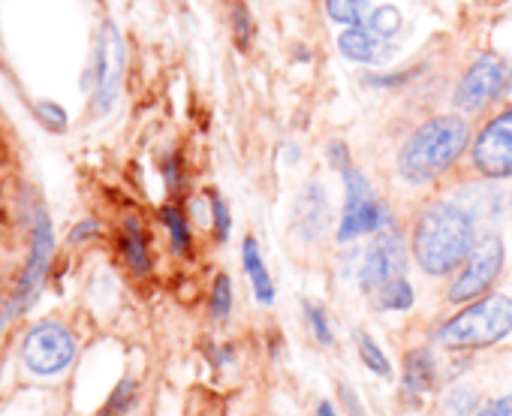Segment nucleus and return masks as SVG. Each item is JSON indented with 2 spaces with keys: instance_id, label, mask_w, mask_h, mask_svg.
Masks as SVG:
<instances>
[{
  "instance_id": "obj_28",
  "label": "nucleus",
  "mask_w": 512,
  "mask_h": 416,
  "mask_svg": "<svg viewBox=\"0 0 512 416\" xmlns=\"http://www.w3.org/2000/svg\"><path fill=\"white\" fill-rule=\"evenodd\" d=\"M34 112H37V118L49 127V130H67V109L64 106H58L55 100H40L37 106H34Z\"/></svg>"
},
{
  "instance_id": "obj_12",
  "label": "nucleus",
  "mask_w": 512,
  "mask_h": 416,
  "mask_svg": "<svg viewBox=\"0 0 512 416\" xmlns=\"http://www.w3.org/2000/svg\"><path fill=\"white\" fill-rule=\"evenodd\" d=\"M335 46H338V52H341L344 61L359 64V67H380V64L392 61L395 52H398V46H395L392 40L377 37V34H374L371 28H365V25L344 28V31L338 34Z\"/></svg>"
},
{
  "instance_id": "obj_24",
  "label": "nucleus",
  "mask_w": 512,
  "mask_h": 416,
  "mask_svg": "<svg viewBox=\"0 0 512 416\" xmlns=\"http://www.w3.org/2000/svg\"><path fill=\"white\" fill-rule=\"evenodd\" d=\"M229 25H232V40L238 49H247L256 37V25H253V16L247 10L244 0H232L229 4Z\"/></svg>"
},
{
  "instance_id": "obj_4",
  "label": "nucleus",
  "mask_w": 512,
  "mask_h": 416,
  "mask_svg": "<svg viewBox=\"0 0 512 416\" xmlns=\"http://www.w3.org/2000/svg\"><path fill=\"white\" fill-rule=\"evenodd\" d=\"M341 181H344V208H341V221L335 230L338 245H350L356 239L377 236V233L395 227L392 208L377 196L371 178L362 169H356V166L344 169Z\"/></svg>"
},
{
  "instance_id": "obj_1",
  "label": "nucleus",
  "mask_w": 512,
  "mask_h": 416,
  "mask_svg": "<svg viewBox=\"0 0 512 416\" xmlns=\"http://www.w3.org/2000/svg\"><path fill=\"white\" fill-rule=\"evenodd\" d=\"M479 242V218L473 208L455 199H431L413 221L410 254L422 275L428 278H452L473 245Z\"/></svg>"
},
{
  "instance_id": "obj_26",
  "label": "nucleus",
  "mask_w": 512,
  "mask_h": 416,
  "mask_svg": "<svg viewBox=\"0 0 512 416\" xmlns=\"http://www.w3.org/2000/svg\"><path fill=\"white\" fill-rule=\"evenodd\" d=\"M208 208H211V233L220 245L229 242L232 236V212H229V205L220 193H211L208 196Z\"/></svg>"
},
{
  "instance_id": "obj_23",
  "label": "nucleus",
  "mask_w": 512,
  "mask_h": 416,
  "mask_svg": "<svg viewBox=\"0 0 512 416\" xmlns=\"http://www.w3.org/2000/svg\"><path fill=\"white\" fill-rule=\"evenodd\" d=\"M232 302H235V293H232V281L229 275H217L214 284H211V293H208V314L214 323H226L229 314H232Z\"/></svg>"
},
{
  "instance_id": "obj_16",
  "label": "nucleus",
  "mask_w": 512,
  "mask_h": 416,
  "mask_svg": "<svg viewBox=\"0 0 512 416\" xmlns=\"http://www.w3.org/2000/svg\"><path fill=\"white\" fill-rule=\"evenodd\" d=\"M121 254L124 263L133 275L145 278L151 275V248H148V233L142 227V221L136 215L124 218V230H121Z\"/></svg>"
},
{
  "instance_id": "obj_31",
  "label": "nucleus",
  "mask_w": 512,
  "mask_h": 416,
  "mask_svg": "<svg viewBox=\"0 0 512 416\" xmlns=\"http://www.w3.org/2000/svg\"><path fill=\"white\" fill-rule=\"evenodd\" d=\"M97 236H100V224H97L94 218H85V221H79V224L73 227L70 242H73V245H85V242H91V239H97Z\"/></svg>"
},
{
  "instance_id": "obj_7",
  "label": "nucleus",
  "mask_w": 512,
  "mask_h": 416,
  "mask_svg": "<svg viewBox=\"0 0 512 416\" xmlns=\"http://www.w3.org/2000/svg\"><path fill=\"white\" fill-rule=\"evenodd\" d=\"M503 266H506V245H503L500 233L479 236V242L473 245L464 266L452 275V284L446 290V302L461 308V305L491 293L503 275Z\"/></svg>"
},
{
  "instance_id": "obj_29",
  "label": "nucleus",
  "mask_w": 512,
  "mask_h": 416,
  "mask_svg": "<svg viewBox=\"0 0 512 416\" xmlns=\"http://www.w3.org/2000/svg\"><path fill=\"white\" fill-rule=\"evenodd\" d=\"M473 416H512V392H503V395L482 401Z\"/></svg>"
},
{
  "instance_id": "obj_2",
  "label": "nucleus",
  "mask_w": 512,
  "mask_h": 416,
  "mask_svg": "<svg viewBox=\"0 0 512 416\" xmlns=\"http://www.w3.org/2000/svg\"><path fill=\"white\" fill-rule=\"evenodd\" d=\"M470 139L467 115H431L404 136L395 154V172L410 187H428L470 151Z\"/></svg>"
},
{
  "instance_id": "obj_3",
  "label": "nucleus",
  "mask_w": 512,
  "mask_h": 416,
  "mask_svg": "<svg viewBox=\"0 0 512 416\" xmlns=\"http://www.w3.org/2000/svg\"><path fill=\"white\" fill-rule=\"evenodd\" d=\"M509 335H512V296L485 293L461 305L437 329V344L446 350H485Z\"/></svg>"
},
{
  "instance_id": "obj_5",
  "label": "nucleus",
  "mask_w": 512,
  "mask_h": 416,
  "mask_svg": "<svg viewBox=\"0 0 512 416\" xmlns=\"http://www.w3.org/2000/svg\"><path fill=\"white\" fill-rule=\"evenodd\" d=\"M512 91V61L497 52H479L458 76L449 103L458 115H479Z\"/></svg>"
},
{
  "instance_id": "obj_27",
  "label": "nucleus",
  "mask_w": 512,
  "mask_h": 416,
  "mask_svg": "<svg viewBox=\"0 0 512 416\" xmlns=\"http://www.w3.org/2000/svg\"><path fill=\"white\" fill-rule=\"evenodd\" d=\"M136 395H139V383H136L133 377H124V380L115 386L112 398L106 401L103 416H124V413L136 404Z\"/></svg>"
},
{
  "instance_id": "obj_22",
  "label": "nucleus",
  "mask_w": 512,
  "mask_h": 416,
  "mask_svg": "<svg viewBox=\"0 0 512 416\" xmlns=\"http://www.w3.org/2000/svg\"><path fill=\"white\" fill-rule=\"evenodd\" d=\"M368 13H371V0H326V16L344 28L365 25Z\"/></svg>"
},
{
  "instance_id": "obj_6",
  "label": "nucleus",
  "mask_w": 512,
  "mask_h": 416,
  "mask_svg": "<svg viewBox=\"0 0 512 416\" xmlns=\"http://www.w3.org/2000/svg\"><path fill=\"white\" fill-rule=\"evenodd\" d=\"M79 356V341L73 329L61 320H40L22 338V365L34 377H61L73 368Z\"/></svg>"
},
{
  "instance_id": "obj_34",
  "label": "nucleus",
  "mask_w": 512,
  "mask_h": 416,
  "mask_svg": "<svg viewBox=\"0 0 512 416\" xmlns=\"http://www.w3.org/2000/svg\"><path fill=\"white\" fill-rule=\"evenodd\" d=\"M16 317H19V311H16V305H13V299H4V302H0V332H4Z\"/></svg>"
},
{
  "instance_id": "obj_32",
  "label": "nucleus",
  "mask_w": 512,
  "mask_h": 416,
  "mask_svg": "<svg viewBox=\"0 0 512 416\" xmlns=\"http://www.w3.org/2000/svg\"><path fill=\"white\" fill-rule=\"evenodd\" d=\"M338 392H341V404H344L347 416H365V410H362V404H359V395H356V389H353L350 383H341Z\"/></svg>"
},
{
  "instance_id": "obj_20",
  "label": "nucleus",
  "mask_w": 512,
  "mask_h": 416,
  "mask_svg": "<svg viewBox=\"0 0 512 416\" xmlns=\"http://www.w3.org/2000/svg\"><path fill=\"white\" fill-rule=\"evenodd\" d=\"M353 344H356V353H359V359H362V365L371 371V374H377L380 380H389L395 371H392V362H389V356H386V350L374 341V335H368L365 329H356L353 332Z\"/></svg>"
},
{
  "instance_id": "obj_15",
  "label": "nucleus",
  "mask_w": 512,
  "mask_h": 416,
  "mask_svg": "<svg viewBox=\"0 0 512 416\" xmlns=\"http://www.w3.org/2000/svg\"><path fill=\"white\" fill-rule=\"evenodd\" d=\"M241 269L250 281V290H253V299L256 305L263 308H272L275 299H278V290H275V281H272V272L263 260V251H260V242L253 236H247L241 242Z\"/></svg>"
},
{
  "instance_id": "obj_35",
  "label": "nucleus",
  "mask_w": 512,
  "mask_h": 416,
  "mask_svg": "<svg viewBox=\"0 0 512 416\" xmlns=\"http://www.w3.org/2000/svg\"><path fill=\"white\" fill-rule=\"evenodd\" d=\"M317 416H341V413H338V407L326 398V401L317 404Z\"/></svg>"
},
{
  "instance_id": "obj_13",
  "label": "nucleus",
  "mask_w": 512,
  "mask_h": 416,
  "mask_svg": "<svg viewBox=\"0 0 512 416\" xmlns=\"http://www.w3.org/2000/svg\"><path fill=\"white\" fill-rule=\"evenodd\" d=\"M329 196H326V187L320 181H308L296 199V215H293V227H296V236L302 242H320L323 230L329 227Z\"/></svg>"
},
{
  "instance_id": "obj_18",
  "label": "nucleus",
  "mask_w": 512,
  "mask_h": 416,
  "mask_svg": "<svg viewBox=\"0 0 512 416\" xmlns=\"http://www.w3.org/2000/svg\"><path fill=\"white\" fill-rule=\"evenodd\" d=\"M374 308L377 311H386V314H404L416 305V287L410 284V278H395L389 281L383 290H377L374 296Z\"/></svg>"
},
{
  "instance_id": "obj_14",
  "label": "nucleus",
  "mask_w": 512,
  "mask_h": 416,
  "mask_svg": "<svg viewBox=\"0 0 512 416\" xmlns=\"http://www.w3.org/2000/svg\"><path fill=\"white\" fill-rule=\"evenodd\" d=\"M437 386V356L431 347H416L404 356L401 368V398L407 404H422V398Z\"/></svg>"
},
{
  "instance_id": "obj_17",
  "label": "nucleus",
  "mask_w": 512,
  "mask_h": 416,
  "mask_svg": "<svg viewBox=\"0 0 512 416\" xmlns=\"http://www.w3.org/2000/svg\"><path fill=\"white\" fill-rule=\"evenodd\" d=\"M160 221H163L166 236H169V251L175 257H187L193 251V233H190L187 215L181 212L178 205H163L160 208Z\"/></svg>"
},
{
  "instance_id": "obj_8",
  "label": "nucleus",
  "mask_w": 512,
  "mask_h": 416,
  "mask_svg": "<svg viewBox=\"0 0 512 416\" xmlns=\"http://www.w3.org/2000/svg\"><path fill=\"white\" fill-rule=\"evenodd\" d=\"M467 154L482 181H512V106L494 112L473 133Z\"/></svg>"
},
{
  "instance_id": "obj_10",
  "label": "nucleus",
  "mask_w": 512,
  "mask_h": 416,
  "mask_svg": "<svg viewBox=\"0 0 512 416\" xmlns=\"http://www.w3.org/2000/svg\"><path fill=\"white\" fill-rule=\"evenodd\" d=\"M407 266H410V245L395 227H389L371 236V245L365 248L359 269H356V284L365 296H374L389 281L404 278Z\"/></svg>"
},
{
  "instance_id": "obj_9",
  "label": "nucleus",
  "mask_w": 512,
  "mask_h": 416,
  "mask_svg": "<svg viewBox=\"0 0 512 416\" xmlns=\"http://www.w3.org/2000/svg\"><path fill=\"white\" fill-rule=\"evenodd\" d=\"M124 37L121 31L106 22L97 34V46H94V58H91V109L94 115H109L118 103L121 94V82H124Z\"/></svg>"
},
{
  "instance_id": "obj_30",
  "label": "nucleus",
  "mask_w": 512,
  "mask_h": 416,
  "mask_svg": "<svg viewBox=\"0 0 512 416\" xmlns=\"http://www.w3.org/2000/svg\"><path fill=\"white\" fill-rule=\"evenodd\" d=\"M326 157H329V166H332L335 172H344V169L353 166V163H350V148H347V142H341V139H332V142L326 145Z\"/></svg>"
},
{
  "instance_id": "obj_21",
  "label": "nucleus",
  "mask_w": 512,
  "mask_h": 416,
  "mask_svg": "<svg viewBox=\"0 0 512 416\" xmlns=\"http://www.w3.org/2000/svg\"><path fill=\"white\" fill-rule=\"evenodd\" d=\"M365 28H371L377 37L383 40H395L401 31H404V16L395 4H383V7H371L368 19H365Z\"/></svg>"
},
{
  "instance_id": "obj_11",
  "label": "nucleus",
  "mask_w": 512,
  "mask_h": 416,
  "mask_svg": "<svg viewBox=\"0 0 512 416\" xmlns=\"http://www.w3.org/2000/svg\"><path fill=\"white\" fill-rule=\"evenodd\" d=\"M52 260H55V230H52L46 208H37L34 230H31V254H28V263H25L16 293H13V305L19 314H25L34 305V299L40 296V290L49 278Z\"/></svg>"
},
{
  "instance_id": "obj_19",
  "label": "nucleus",
  "mask_w": 512,
  "mask_h": 416,
  "mask_svg": "<svg viewBox=\"0 0 512 416\" xmlns=\"http://www.w3.org/2000/svg\"><path fill=\"white\" fill-rule=\"evenodd\" d=\"M482 404V392L473 383H455L443 392L440 398V413L443 416H473Z\"/></svg>"
},
{
  "instance_id": "obj_33",
  "label": "nucleus",
  "mask_w": 512,
  "mask_h": 416,
  "mask_svg": "<svg viewBox=\"0 0 512 416\" xmlns=\"http://www.w3.org/2000/svg\"><path fill=\"white\" fill-rule=\"evenodd\" d=\"M163 178H166L169 190H178L181 187V160H178V154H169L163 160Z\"/></svg>"
},
{
  "instance_id": "obj_25",
  "label": "nucleus",
  "mask_w": 512,
  "mask_h": 416,
  "mask_svg": "<svg viewBox=\"0 0 512 416\" xmlns=\"http://www.w3.org/2000/svg\"><path fill=\"white\" fill-rule=\"evenodd\" d=\"M302 311H305V323H308L314 341L323 344V347H332V344H335V329H332V320H329L326 308H323L320 302H311V299H308V302L302 305Z\"/></svg>"
}]
</instances>
